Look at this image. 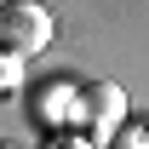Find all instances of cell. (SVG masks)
Masks as SVG:
<instances>
[{
    "label": "cell",
    "mask_w": 149,
    "mask_h": 149,
    "mask_svg": "<svg viewBox=\"0 0 149 149\" xmlns=\"http://www.w3.org/2000/svg\"><path fill=\"white\" fill-rule=\"evenodd\" d=\"M52 40V12L35 6V0H17V6H0V46L12 57H35L46 52Z\"/></svg>",
    "instance_id": "cell-1"
},
{
    "label": "cell",
    "mask_w": 149,
    "mask_h": 149,
    "mask_svg": "<svg viewBox=\"0 0 149 149\" xmlns=\"http://www.w3.org/2000/svg\"><path fill=\"white\" fill-rule=\"evenodd\" d=\"M80 97H86V103H80V115L92 120V143H109L115 126H120V115H126V92H120V86H109V80H92Z\"/></svg>",
    "instance_id": "cell-2"
},
{
    "label": "cell",
    "mask_w": 149,
    "mask_h": 149,
    "mask_svg": "<svg viewBox=\"0 0 149 149\" xmlns=\"http://www.w3.org/2000/svg\"><path fill=\"white\" fill-rule=\"evenodd\" d=\"M17 86H23V57L0 52V92H17Z\"/></svg>",
    "instance_id": "cell-3"
},
{
    "label": "cell",
    "mask_w": 149,
    "mask_h": 149,
    "mask_svg": "<svg viewBox=\"0 0 149 149\" xmlns=\"http://www.w3.org/2000/svg\"><path fill=\"white\" fill-rule=\"evenodd\" d=\"M52 149H92V138H57Z\"/></svg>",
    "instance_id": "cell-4"
}]
</instances>
